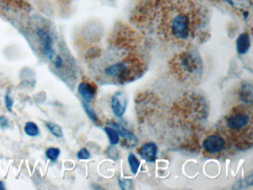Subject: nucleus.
I'll list each match as a JSON object with an SVG mask.
<instances>
[{
    "label": "nucleus",
    "instance_id": "nucleus-17",
    "mask_svg": "<svg viewBox=\"0 0 253 190\" xmlns=\"http://www.w3.org/2000/svg\"><path fill=\"white\" fill-rule=\"evenodd\" d=\"M128 164H129L130 170L132 174L136 175L138 172L139 167H140V162L137 158L135 155L132 153H130L128 157Z\"/></svg>",
    "mask_w": 253,
    "mask_h": 190
},
{
    "label": "nucleus",
    "instance_id": "nucleus-15",
    "mask_svg": "<svg viewBox=\"0 0 253 190\" xmlns=\"http://www.w3.org/2000/svg\"><path fill=\"white\" fill-rule=\"evenodd\" d=\"M24 132L28 136L35 137L38 136L40 134V129L38 125L34 122L29 121L25 124Z\"/></svg>",
    "mask_w": 253,
    "mask_h": 190
},
{
    "label": "nucleus",
    "instance_id": "nucleus-9",
    "mask_svg": "<svg viewBox=\"0 0 253 190\" xmlns=\"http://www.w3.org/2000/svg\"><path fill=\"white\" fill-rule=\"evenodd\" d=\"M158 151V145L153 142H146L137 150V152L141 158L149 163H152L156 160Z\"/></svg>",
    "mask_w": 253,
    "mask_h": 190
},
{
    "label": "nucleus",
    "instance_id": "nucleus-24",
    "mask_svg": "<svg viewBox=\"0 0 253 190\" xmlns=\"http://www.w3.org/2000/svg\"><path fill=\"white\" fill-rule=\"evenodd\" d=\"M63 65V61L62 59L61 56H56L55 59H54V65L56 68H60Z\"/></svg>",
    "mask_w": 253,
    "mask_h": 190
},
{
    "label": "nucleus",
    "instance_id": "nucleus-8",
    "mask_svg": "<svg viewBox=\"0 0 253 190\" xmlns=\"http://www.w3.org/2000/svg\"><path fill=\"white\" fill-rule=\"evenodd\" d=\"M37 34L39 38L41 39V43L42 45V49H43L44 54L45 55L48 59L52 60L55 51L53 48V40L51 36L45 30L42 28H38L37 30Z\"/></svg>",
    "mask_w": 253,
    "mask_h": 190
},
{
    "label": "nucleus",
    "instance_id": "nucleus-22",
    "mask_svg": "<svg viewBox=\"0 0 253 190\" xmlns=\"http://www.w3.org/2000/svg\"><path fill=\"white\" fill-rule=\"evenodd\" d=\"M5 104L7 110L9 111H12L13 105H14V100L10 96L9 94H6L5 96Z\"/></svg>",
    "mask_w": 253,
    "mask_h": 190
},
{
    "label": "nucleus",
    "instance_id": "nucleus-2",
    "mask_svg": "<svg viewBox=\"0 0 253 190\" xmlns=\"http://www.w3.org/2000/svg\"><path fill=\"white\" fill-rule=\"evenodd\" d=\"M228 138L240 146H252L253 143V110L252 107L238 105L234 107L223 122Z\"/></svg>",
    "mask_w": 253,
    "mask_h": 190
},
{
    "label": "nucleus",
    "instance_id": "nucleus-12",
    "mask_svg": "<svg viewBox=\"0 0 253 190\" xmlns=\"http://www.w3.org/2000/svg\"><path fill=\"white\" fill-rule=\"evenodd\" d=\"M251 46V40L249 33L244 32L238 36L236 40L237 51L240 55H244L248 52Z\"/></svg>",
    "mask_w": 253,
    "mask_h": 190
},
{
    "label": "nucleus",
    "instance_id": "nucleus-14",
    "mask_svg": "<svg viewBox=\"0 0 253 190\" xmlns=\"http://www.w3.org/2000/svg\"><path fill=\"white\" fill-rule=\"evenodd\" d=\"M104 132L107 135L111 145H115L118 143L120 141V135L118 131L112 126H106L104 128Z\"/></svg>",
    "mask_w": 253,
    "mask_h": 190
},
{
    "label": "nucleus",
    "instance_id": "nucleus-18",
    "mask_svg": "<svg viewBox=\"0 0 253 190\" xmlns=\"http://www.w3.org/2000/svg\"><path fill=\"white\" fill-rule=\"evenodd\" d=\"M46 126L50 132L56 138H60L63 136V130L59 125L54 123H47Z\"/></svg>",
    "mask_w": 253,
    "mask_h": 190
},
{
    "label": "nucleus",
    "instance_id": "nucleus-23",
    "mask_svg": "<svg viewBox=\"0 0 253 190\" xmlns=\"http://www.w3.org/2000/svg\"><path fill=\"white\" fill-rule=\"evenodd\" d=\"M8 126H9V123H8L7 117L4 115L0 116V127L2 129H5V128L8 127Z\"/></svg>",
    "mask_w": 253,
    "mask_h": 190
},
{
    "label": "nucleus",
    "instance_id": "nucleus-1",
    "mask_svg": "<svg viewBox=\"0 0 253 190\" xmlns=\"http://www.w3.org/2000/svg\"><path fill=\"white\" fill-rule=\"evenodd\" d=\"M208 10L199 0H140L133 19L150 23L164 41L190 44L208 22Z\"/></svg>",
    "mask_w": 253,
    "mask_h": 190
},
{
    "label": "nucleus",
    "instance_id": "nucleus-19",
    "mask_svg": "<svg viewBox=\"0 0 253 190\" xmlns=\"http://www.w3.org/2000/svg\"><path fill=\"white\" fill-rule=\"evenodd\" d=\"M60 154V150L58 148H54V147L48 148L45 151V155H46L47 158L52 162H55L58 159Z\"/></svg>",
    "mask_w": 253,
    "mask_h": 190
},
{
    "label": "nucleus",
    "instance_id": "nucleus-13",
    "mask_svg": "<svg viewBox=\"0 0 253 190\" xmlns=\"http://www.w3.org/2000/svg\"><path fill=\"white\" fill-rule=\"evenodd\" d=\"M240 99L244 103H251L253 100V87L250 83H244L241 86L239 91Z\"/></svg>",
    "mask_w": 253,
    "mask_h": 190
},
{
    "label": "nucleus",
    "instance_id": "nucleus-7",
    "mask_svg": "<svg viewBox=\"0 0 253 190\" xmlns=\"http://www.w3.org/2000/svg\"><path fill=\"white\" fill-rule=\"evenodd\" d=\"M128 99L126 95L123 92H118L112 96L111 106L112 111L116 117H121L124 115L126 110Z\"/></svg>",
    "mask_w": 253,
    "mask_h": 190
},
{
    "label": "nucleus",
    "instance_id": "nucleus-6",
    "mask_svg": "<svg viewBox=\"0 0 253 190\" xmlns=\"http://www.w3.org/2000/svg\"><path fill=\"white\" fill-rule=\"evenodd\" d=\"M226 144V141L221 135L212 134L204 138L202 147L207 154H217L225 149Z\"/></svg>",
    "mask_w": 253,
    "mask_h": 190
},
{
    "label": "nucleus",
    "instance_id": "nucleus-20",
    "mask_svg": "<svg viewBox=\"0 0 253 190\" xmlns=\"http://www.w3.org/2000/svg\"><path fill=\"white\" fill-rule=\"evenodd\" d=\"M77 157L80 160H88L91 157V154L86 148H82L78 151Z\"/></svg>",
    "mask_w": 253,
    "mask_h": 190
},
{
    "label": "nucleus",
    "instance_id": "nucleus-5",
    "mask_svg": "<svg viewBox=\"0 0 253 190\" xmlns=\"http://www.w3.org/2000/svg\"><path fill=\"white\" fill-rule=\"evenodd\" d=\"M217 6L241 16L244 19H248L251 14L253 0H209Z\"/></svg>",
    "mask_w": 253,
    "mask_h": 190
},
{
    "label": "nucleus",
    "instance_id": "nucleus-3",
    "mask_svg": "<svg viewBox=\"0 0 253 190\" xmlns=\"http://www.w3.org/2000/svg\"><path fill=\"white\" fill-rule=\"evenodd\" d=\"M173 72L182 81H194L201 77L203 63L199 54L192 50H185L171 59Z\"/></svg>",
    "mask_w": 253,
    "mask_h": 190
},
{
    "label": "nucleus",
    "instance_id": "nucleus-21",
    "mask_svg": "<svg viewBox=\"0 0 253 190\" xmlns=\"http://www.w3.org/2000/svg\"><path fill=\"white\" fill-rule=\"evenodd\" d=\"M119 185L123 190H130L132 189L133 182L131 180H124V181L119 180Z\"/></svg>",
    "mask_w": 253,
    "mask_h": 190
},
{
    "label": "nucleus",
    "instance_id": "nucleus-25",
    "mask_svg": "<svg viewBox=\"0 0 253 190\" xmlns=\"http://www.w3.org/2000/svg\"><path fill=\"white\" fill-rule=\"evenodd\" d=\"M5 190V187H4L3 182H2V181H0V190Z\"/></svg>",
    "mask_w": 253,
    "mask_h": 190
},
{
    "label": "nucleus",
    "instance_id": "nucleus-11",
    "mask_svg": "<svg viewBox=\"0 0 253 190\" xmlns=\"http://www.w3.org/2000/svg\"><path fill=\"white\" fill-rule=\"evenodd\" d=\"M111 126L118 131L120 136L122 137V138L126 141V143H127L128 147L134 146V145L137 143V141H137L135 135H134L132 132L128 130V129H126L125 127H124V126H121V125L116 123H111Z\"/></svg>",
    "mask_w": 253,
    "mask_h": 190
},
{
    "label": "nucleus",
    "instance_id": "nucleus-4",
    "mask_svg": "<svg viewBox=\"0 0 253 190\" xmlns=\"http://www.w3.org/2000/svg\"><path fill=\"white\" fill-rule=\"evenodd\" d=\"M142 71V62L137 57H128L109 65L105 74L118 83H124L134 80Z\"/></svg>",
    "mask_w": 253,
    "mask_h": 190
},
{
    "label": "nucleus",
    "instance_id": "nucleus-16",
    "mask_svg": "<svg viewBox=\"0 0 253 190\" xmlns=\"http://www.w3.org/2000/svg\"><path fill=\"white\" fill-rule=\"evenodd\" d=\"M83 105H84V109H85V113H86L87 115H88V118H89L94 124L99 126V125L100 124V120H99L98 116H97L95 111H94L87 102H83Z\"/></svg>",
    "mask_w": 253,
    "mask_h": 190
},
{
    "label": "nucleus",
    "instance_id": "nucleus-10",
    "mask_svg": "<svg viewBox=\"0 0 253 190\" xmlns=\"http://www.w3.org/2000/svg\"><path fill=\"white\" fill-rule=\"evenodd\" d=\"M78 92L85 102L89 103L95 96L97 88L91 83L83 82L78 86Z\"/></svg>",
    "mask_w": 253,
    "mask_h": 190
}]
</instances>
